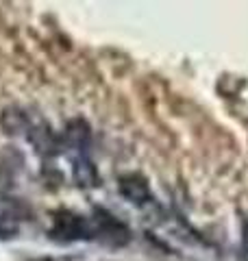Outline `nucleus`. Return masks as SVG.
Masks as SVG:
<instances>
[{"label":"nucleus","instance_id":"obj_1","mask_svg":"<svg viewBox=\"0 0 248 261\" xmlns=\"http://www.w3.org/2000/svg\"><path fill=\"white\" fill-rule=\"evenodd\" d=\"M48 233H51V238L57 242H77V240L94 238L92 220L81 216V214H74L70 209L57 211L53 218V226Z\"/></svg>","mask_w":248,"mask_h":261},{"label":"nucleus","instance_id":"obj_2","mask_svg":"<svg viewBox=\"0 0 248 261\" xmlns=\"http://www.w3.org/2000/svg\"><path fill=\"white\" fill-rule=\"evenodd\" d=\"M92 228H94V238H101L105 244H109V246H124V244L131 240L129 226L105 209L94 211Z\"/></svg>","mask_w":248,"mask_h":261},{"label":"nucleus","instance_id":"obj_3","mask_svg":"<svg viewBox=\"0 0 248 261\" xmlns=\"http://www.w3.org/2000/svg\"><path fill=\"white\" fill-rule=\"evenodd\" d=\"M27 137H29L31 146L35 148V152L41 154V157H55L63 146L61 137L57 135L46 122H41V124H31Z\"/></svg>","mask_w":248,"mask_h":261},{"label":"nucleus","instance_id":"obj_4","mask_svg":"<svg viewBox=\"0 0 248 261\" xmlns=\"http://www.w3.org/2000/svg\"><path fill=\"white\" fill-rule=\"evenodd\" d=\"M120 194L127 198L131 205L135 207H146L148 202H153V192L151 185L142 174H124L118 181Z\"/></svg>","mask_w":248,"mask_h":261},{"label":"nucleus","instance_id":"obj_5","mask_svg":"<svg viewBox=\"0 0 248 261\" xmlns=\"http://www.w3.org/2000/svg\"><path fill=\"white\" fill-rule=\"evenodd\" d=\"M61 142L63 146H68L72 150H87L89 142H92V130H89V124L85 120H72L68 122V126H65L63 135H61Z\"/></svg>","mask_w":248,"mask_h":261},{"label":"nucleus","instance_id":"obj_6","mask_svg":"<svg viewBox=\"0 0 248 261\" xmlns=\"http://www.w3.org/2000/svg\"><path fill=\"white\" fill-rule=\"evenodd\" d=\"M72 176H74V183L79 187H96L101 183V176H98V170L92 161L87 157H77L72 163Z\"/></svg>","mask_w":248,"mask_h":261},{"label":"nucleus","instance_id":"obj_7","mask_svg":"<svg viewBox=\"0 0 248 261\" xmlns=\"http://www.w3.org/2000/svg\"><path fill=\"white\" fill-rule=\"evenodd\" d=\"M0 126H3V130L9 135H20V133H29L31 122L22 109L9 107V109L3 111V116H0Z\"/></svg>","mask_w":248,"mask_h":261},{"label":"nucleus","instance_id":"obj_8","mask_svg":"<svg viewBox=\"0 0 248 261\" xmlns=\"http://www.w3.org/2000/svg\"><path fill=\"white\" fill-rule=\"evenodd\" d=\"M20 231V214L13 205H0V238H13Z\"/></svg>","mask_w":248,"mask_h":261},{"label":"nucleus","instance_id":"obj_9","mask_svg":"<svg viewBox=\"0 0 248 261\" xmlns=\"http://www.w3.org/2000/svg\"><path fill=\"white\" fill-rule=\"evenodd\" d=\"M13 168L9 163H0V196H7L13 190Z\"/></svg>","mask_w":248,"mask_h":261},{"label":"nucleus","instance_id":"obj_10","mask_svg":"<svg viewBox=\"0 0 248 261\" xmlns=\"http://www.w3.org/2000/svg\"><path fill=\"white\" fill-rule=\"evenodd\" d=\"M242 252H244V259L248 261V222H244V228H242Z\"/></svg>","mask_w":248,"mask_h":261}]
</instances>
